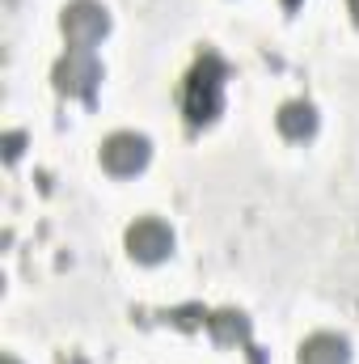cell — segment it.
I'll return each instance as SVG.
<instances>
[{"instance_id":"obj_10","label":"cell","mask_w":359,"mask_h":364,"mask_svg":"<svg viewBox=\"0 0 359 364\" xmlns=\"http://www.w3.org/2000/svg\"><path fill=\"white\" fill-rule=\"evenodd\" d=\"M4 364H17V360H13V356H4Z\"/></svg>"},{"instance_id":"obj_1","label":"cell","mask_w":359,"mask_h":364,"mask_svg":"<svg viewBox=\"0 0 359 364\" xmlns=\"http://www.w3.org/2000/svg\"><path fill=\"white\" fill-rule=\"evenodd\" d=\"M224 77H228V68H224L216 55H203V60L194 64V73L186 77V119H190V123H211V119L220 114Z\"/></svg>"},{"instance_id":"obj_3","label":"cell","mask_w":359,"mask_h":364,"mask_svg":"<svg viewBox=\"0 0 359 364\" xmlns=\"http://www.w3.org/2000/svg\"><path fill=\"white\" fill-rule=\"evenodd\" d=\"M148 157H153V144H148V136H140V132H114V136H106V144H101V166H106L110 174H118V178L140 174V170L148 166Z\"/></svg>"},{"instance_id":"obj_6","label":"cell","mask_w":359,"mask_h":364,"mask_svg":"<svg viewBox=\"0 0 359 364\" xmlns=\"http://www.w3.org/2000/svg\"><path fill=\"white\" fill-rule=\"evenodd\" d=\"M300 364H351V343L334 331H317L300 343Z\"/></svg>"},{"instance_id":"obj_4","label":"cell","mask_w":359,"mask_h":364,"mask_svg":"<svg viewBox=\"0 0 359 364\" xmlns=\"http://www.w3.org/2000/svg\"><path fill=\"white\" fill-rule=\"evenodd\" d=\"M127 255L136 263H161L174 255V229L157 216H140L131 229H127Z\"/></svg>"},{"instance_id":"obj_9","label":"cell","mask_w":359,"mask_h":364,"mask_svg":"<svg viewBox=\"0 0 359 364\" xmlns=\"http://www.w3.org/2000/svg\"><path fill=\"white\" fill-rule=\"evenodd\" d=\"M347 9H351V17H355V26H359V0H347Z\"/></svg>"},{"instance_id":"obj_8","label":"cell","mask_w":359,"mask_h":364,"mask_svg":"<svg viewBox=\"0 0 359 364\" xmlns=\"http://www.w3.org/2000/svg\"><path fill=\"white\" fill-rule=\"evenodd\" d=\"M17 153H21V136H17V132H9V136H4V157L13 161Z\"/></svg>"},{"instance_id":"obj_7","label":"cell","mask_w":359,"mask_h":364,"mask_svg":"<svg viewBox=\"0 0 359 364\" xmlns=\"http://www.w3.org/2000/svg\"><path fill=\"white\" fill-rule=\"evenodd\" d=\"M275 123H279V132L287 140H309L317 132V106L313 102H283L279 114H275Z\"/></svg>"},{"instance_id":"obj_2","label":"cell","mask_w":359,"mask_h":364,"mask_svg":"<svg viewBox=\"0 0 359 364\" xmlns=\"http://www.w3.org/2000/svg\"><path fill=\"white\" fill-rule=\"evenodd\" d=\"M60 26H64L68 47L93 51V43H101V38L110 34V13H106V4H97V0H72V4H64Z\"/></svg>"},{"instance_id":"obj_5","label":"cell","mask_w":359,"mask_h":364,"mask_svg":"<svg viewBox=\"0 0 359 364\" xmlns=\"http://www.w3.org/2000/svg\"><path fill=\"white\" fill-rule=\"evenodd\" d=\"M101 81V64L93 60V51H68L60 64H55V90L60 93H72V97H85L89 102L93 90Z\"/></svg>"},{"instance_id":"obj_11","label":"cell","mask_w":359,"mask_h":364,"mask_svg":"<svg viewBox=\"0 0 359 364\" xmlns=\"http://www.w3.org/2000/svg\"><path fill=\"white\" fill-rule=\"evenodd\" d=\"M283 4H296V0H283Z\"/></svg>"}]
</instances>
